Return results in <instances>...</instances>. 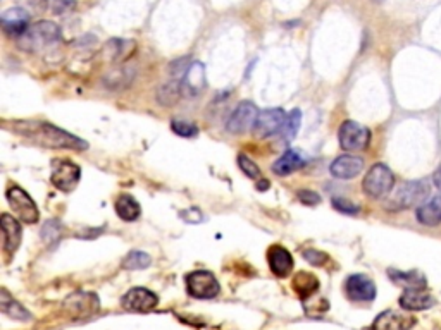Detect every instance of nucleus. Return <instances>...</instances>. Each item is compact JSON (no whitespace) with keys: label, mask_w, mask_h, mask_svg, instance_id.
Wrapping results in <instances>:
<instances>
[{"label":"nucleus","mask_w":441,"mask_h":330,"mask_svg":"<svg viewBox=\"0 0 441 330\" xmlns=\"http://www.w3.org/2000/svg\"><path fill=\"white\" fill-rule=\"evenodd\" d=\"M417 222L428 225V227H435L441 222V195L432 196L428 201H424L420 207L415 210Z\"/></svg>","instance_id":"obj_21"},{"label":"nucleus","mask_w":441,"mask_h":330,"mask_svg":"<svg viewBox=\"0 0 441 330\" xmlns=\"http://www.w3.org/2000/svg\"><path fill=\"white\" fill-rule=\"evenodd\" d=\"M183 95V84L178 79H172L169 83H164L157 91V102L162 107H172L179 102Z\"/></svg>","instance_id":"obj_26"},{"label":"nucleus","mask_w":441,"mask_h":330,"mask_svg":"<svg viewBox=\"0 0 441 330\" xmlns=\"http://www.w3.org/2000/svg\"><path fill=\"white\" fill-rule=\"evenodd\" d=\"M338 140L343 150L347 152L366 150L369 142H371V131L362 124L355 123V120H345L340 126Z\"/></svg>","instance_id":"obj_5"},{"label":"nucleus","mask_w":441,"mask_h":330,"mask_svg":"<svg viewBox=\"0 0 441 330\" xmlns=\"http://www.w3.org/2000/svg\"><path fill=\"white\" fill-rule=\"evenodd\" d=\"M59 42H61V28L52 21L35 23L21 36H18V47L30 54H37Z\"/></svg>","instance_id":"obj_2"},{"label":"nucleus","mask_w":441,"mask_h":330,"mask_svg":"<svg viewBox=\"0 0 441 330\" xmlns=\"http://www.w3.org/2000/svg\"><path fill=\"white\" fill-rule=\"evenodd\" d=\"M393 184H395V176L391 169L384 164H374L364 177L362 188L367 196L379 200L391 191Z\"/></svg>","instance_id":"obj_4"},{"label":"nucleus","mask_w":441,"mask_h":330,"mask_svg":"<svg viewBox=\"0 0 441 330\" xmlns=\"http://www.w3.org/2000/svg\"><path fill=\"white\" fill-rule=\"evenodd\" d=\"M152 263V258L143 251H130L126 258L123 260V268L126 271H142Z\"/></svg>","instance_id":"obj_28"},{"label":"nucleus","mask_w":441,"mask_h":330,"mask_svg":"<svg viewBox=\"0 0 441 330\" xmlns=\"http://www.w3.org/2000/svg\"><path fill=\"white\" fill-rule=\"evenodd\" d=\"M400 307L407 312H424L436 305V297L424 289H405V292L398 300Z\"/></svg>","instance_id":"obj_14"},{"label":"nucleus","mask_w":441,"mask_h":330,"mask_svg":"<svg viewBox=\"0 0 441 330\" xmlns=\"http://www.w3.org/2000/svg\"><path fill=\"white\" fill-rule=\"evenodd\" d=\"M267 261H269L271 272L278 277H288L291 268H294V256H291V253L283 246H278V244L267 249Z\"/></svg>","instance_id":"obj_18"},{"label":"nucleus","mask_w":441,"mask_h":330,"mask_svg":"<svg viewBox=\"0 0 441 330\" xmlns=\"http://www.w3.org/2000/svg\"><path fill=\"white\" fill-rule=\"evenodd\" d=\"M42 237L45 239V243H55V241L61 237V224L57 220H49L45 225H43V231H42Z\"/></svg>","instance_id":"obj_35"},{"label":"nucleus","mask_w":441,"mask_h":330,"mask_svg":"<svg viewBox=\"0 0 441 330\" xmlns=\"http://www.w3.org/2000/svg\"><path fill=\"white\" fill-rule=\"evenodd\" d=\"M417 324L412 315L396 309H386L379 313L372 322L371 330H411Z\"/></svg>","instance_id":"obj_11"},{"label":"nucleus","mask_w":441,"mask_h":330,"mask_svg":"<svg viewBox=\"0 0 441 330\" xmlns=\"http://www.w3.org/2000/svg\"><path fill=\"white\" fill-rule=\"evenodd\" d=\"M0 225H2L4 232V249L11 255V253H14L19 248V243H21V225L9 213H4Z\"/></svg>","instance_id":"obj_19"},{"label":"nucleus","mask_w":441,"mask_h":330,"mask_svg":"<svg viewBox=\"0 0 441 330\" xmlns=\"http://www.w3.org/2000/svg\"><path fill=\"white\" fill-rule=\"evenodd\" d=\"M238 165L243 174L250 177V179H260V176H262V172H260V169L255 165L254 160L248 159L247 155H238Z\"/></svg>","instance_id":"obj_34"},{"label":"nucleus","mask_w":441,"mask_h":330,"mask_svg":"<svg viewBox=\"0 0 441 330\" xmlns=\"http://www.w3.org/2000/svg\"><path fill=\"white\" fill-rule=\"evenodd\" d=\"M0 309H2V313H6L7 317H11V319L23 322L31 320V313L28 312L21 303H18V301L7 292V289H2V291H0Z\"/></svg>","instance_id":"obj_24"},{"label":"nucleus","mask_w":441,"mask_h":330,"mask_svg":"<svg viewBox=\"0 0 441 330\" xmlns=\"http://www.w3.org/2000/svg\"><path fill=\"white\" fill-rule=\"evenodd\" d=\"M157 296L145 288H133L123 296V307L130 312L147 313L157 307Z\"/></svg>","instance_id":"obj_13"},{"label":"nucleus","mask_w":441,"mask_h":330,"mask_svg":"<svg viewBox=\"0 0 441 330\" xmlns=\"http://www.w3.org/2000/svg\"><path fill=\"white\" fill-rule=\"evenodd\" d=\"M171 130L182 138H195L199 135V127L194 123H184V120H172Z\"/></svg>","instance_id":"obj_33"},{"label":"nucleus","mask_w":441,"mask_h":330,"mask_svg":"<svg viewBox=\"0 0 441 330\" xmlns=\"http://www.w3.org/2000/svg\"><path fill=\"white\" fill-rule=\"evenodd\" d=\"M7 201H9L11 208H13L16 215L26 224H37L40 219V213L35 201L28 195L25 189L14 186L7 191Z\"/></svg>","instance_id":"obj_7"},{"label":"nucleus","mask_w":441,"mask_h":330,"mask_svg":"<svg viewBox=\"0 0 441 330\" xmlns=\"http://www.w3.org/2000/svg\"><path fill=\"white\" fill-rule=\"evenodd\" d=\"M388 275H390V279L396 285H402L405 289H424L428 285L426 277L417 271L402 272L396 271V268H390V271H388Z\"/></svg>","instance_id":"obj_22"},{"label":"nucleus","mask_w":441,"mask_h":330,"mask_svg":"<svg viewBox=\"0 0 441 330\" xmlns=\"http://www.w3.org/2000/svg\"><path fill=\"white\" fill-rule=\"evenodd\" d=\"M302 256L306 258L308 263L312 265H324L328 261V255L323 251H318V249H306V251L302 253Z\"/></svg>","instance_id":"obj_37"},{"label":"nucleus","mask_w":441,"mask_h":330,"mask_svg":"<svg viewBox=\"0 0 441 330\" xmlns=\"http://www.w3.org/2000/svg\"><path fill=\"white\" fill-rule=\"evenodd\" d=\"M300 123H302V112L295 108V110H291L286 115V120H284V126L281 130L283 140H294L300 130Z\"/></svg>","instance_id":"obj_29"},{"label":"nucleus","mask_w":441,"mask_h":330,"mask_svg":"<svg viewBox=\"0 0 441 330\" xmlns=\"http://www.w3.org/2000/svg\"><path fill=\"white\" fill-rule=\"evenodd\" d=\"M11 130L28 142L38 144L43 148H52V150H86L88 143L79 140L78 136L71 135V132L55 127L54 124L40 123V120H14L11 123Z\"/></svg>","instance_id":"obj_1"},{"label":"nucleus","mask_w":441,"mask_h":330,"mask_svg":"<svg viewBox=\"0 0 441 330\" xmlns=\"http://www.w3.org/2000/svg\"><path fill=\"white\" fill-rule=\"evenodd\" d=\"M284 120H286V114L283 112V108H267V110H262L257 115V120H255V136L257 138H269V136L276 135V132H281Z\"/></svg>","instance_id":"obj_10"},{"label":"nucleus","mask_w":441,"mask_h":330,"mask_svg":"<svg viewBox=\"0 0 441 330\" xmlns=\"http://www.w3.org/2000/svg\"><path fill=\"white\" fill-rule=\"evenodd\" d=\"M257 115L259 112L254 103L247 102V100L245 102H240L235 110L231 112L230 118H228L226 123L228 131H230L231 135H243V132H247L250 127L255 126Z\"/></svg>","instance_id":"obj_8"},{"label":"nucleus","mask_w":441,"mask_h":330,"mask_svg":"<svg viewBox=\"0 0 441 330\" xmlns=\"http://www.w3.org/2000/svg\"><path fill=\"white\" fill-rule=\"evenodd\" d=\"M116 213H118L119 219L126 220V222H135L142 213V208L131 195H121L116 201Z\"/></svg>","instance_id":"obj_25"},{"label":"nucleus","mask_w":441,"mask_h":330,"mask_svg":"<svg viewBox=\"0 0 441 330\" xmlns=\"http://www.w3.org/2000/svg\"><path fill=\"white\" fill-rule=\"evenodd\" d=\"M364 169V160L360 157L355 155H342L338 159L333 160L330 165V172L336 179H354L362 172Z\"/></svg>","instance_id":"obj_17"},{"label":"nucleus","mask_w":441,"mask_h":330,"mask_svg":"<svg viewBox=\"0 0 441 330\" xmlns=\"http://www.w3.org/2000/svg\"><path fill=\"white\" fill-rule=\"evenodd\" d=\"M133 79V74H131L128 67H119V69L111 71L107 74V78L104 79V83L111 88H121L124 84H128Z\"/></svg>","instance_id":"obj_30"},{"label":"nucleus","mask_w":441,"mask_h":330,"mask_svg":"<svg viewBox=\"0 0 441 330\" xmlns=\"http://www.w3.org/2000/svg\"><path fill=\"white\" fill-rule=\"evenodd\" d=\"M429 195V186L424 181H407L395 189V193L386 201V208L393 212L407 210L412 207H420Z\"/></svg>","instance_id":"obj_3"},{"label":"nucleus","mask_w":441,"mask_h":330,"mask_svg":"<svg viewBox=\"0 0 441 330\" xmlns=\"http://www.w3.org/2000/svg\"><path fill=\"white\" fill-rule=\"evenodd\" d=\"M294 289L298 292V296L302 297V300H308V297L319 291L318 277L312 275V273L308 272L296 273L294 279Z\"/></svg>","instance_id":"obj_27"},{"label":"nucleus","mask_w":441,"mask_h":330,"mask_svg":"<svg viewBox=\"0 0 441 330\" xmlns=\"http://www.w3.org/2000/svg\"><path fill=\"white\" fill-rule=\"evenodd\" d=\"M52 2V12L55 16L66 14L67 11H71L74 7V0H50Z\"/></svg>","instance_id":"obj_38"},{"label":"nucleus","mask_w":441,"mask_h":330,"mask_svg":"<svg viewBox=\"0 0 441 330\" xmlns=\"http://www.w3.org/2000/svg\"><path fill=\"white\" fill-rule=\"evenodd\" d=\"M194 64V60L190 57H182V59H176L174 62H171L169 66V72L172 76V79H178V81H183V78L186 76L188 69L190 66Z\"/></svg>","instance_id":"obj_32"},{"label":"nucleus","mask_w":441,"mask_h":330,"mask_svg":"<svg viewBox=\"0 0 441 330\" xmlns=\"http://www.w3.org/2000/svg\"><path fill=\"white\" fill-rule=\"evenodd\" d=\"M79 176H82V169L78 165L69 160H61L52 172V184L64 193H69L79 183Z\"/></svg>","instance_id":"obj_12"},{"label":"nucleus","mask_w":441,"mask_h":330,"mask_svg":"<svg viewBox=\"0 0 441 330\" xmlns=\"http://www.w3.org/2000/svg\"><path fill=\"white\" fill-rule=\"evenodd\" d=\"M333 207L336 208L338 212H343V213H348V215H355V213H359V205L352 203V201L345 200V198H333Z\"/></svg>","instance_id":"obj_36"},{"label":"nucleus","mask_w":441,"mask_h":330,"mask_svg":"<svg viewBox=\"0 0 441 330\" xmlns=\"http://www.w3.org/2000/svg\"><path fill=\"white\" fill-rule=\"evenodd\" d=\"M188 295L196 300H212L219 295L220 285L214 275L207 271H196L186 275Z\"/></svg>","instance_id":"obj_6"},{"label":"nucleus","mask_w":441,"mask_h":330,"mask_svg":"<svg viewBox=\"0 0 441 330\" xmlns=\"http://www.w3.org/2000/svg\"><path fill=\"white\" fill-rule=\"evenodd\" d=\"M267 188H269V183H267V181L262 177V181H259L257 183V189L259 191H264V189H267Z\"/></svg>","instance_id":"obj_41"},{"label":"nucleus","mask_w":441,"mask_h":330,"mask_svg":"<svg viewBox=\"0 0 441 330\" xmlns=\"http://www.w3.org/2000/svg\"><path fill=\"white\" fill-rule=\"evenodd\" d=\"M303 165H306V160L296 154L295 150H286L272 165V171L278 176H290L295 171H298V169H302Z\"/></svg>","instance_id":"obj_23"},{"label":"nucleus","mask_w":441,"mask_h":330,"mask_svg":"<svg viewBox=\"0 0 441 330\" xmlns=\"http://www.w3.org/2000/svg\"><path fill=\"white\" fill-rule=\"evenodd\" d=\"M30 18L31 16L28 14L25 9L16 6L13 9H7L2 12V16H0V24H2V30L6 31L7 35L21 36L28 28H30Z\"/></svg>","instance_id":"obj_15"},{"label":"nucleus","mask_w":441,"mask_h":330,"mask_svg":"<svg viewBox=\"0 0 441 330\" xmlns=\"http://www.w3.org/2000/svg\"><path fill=\"white\" fill-rule=\"evenodd\" d=\"M298 200L302 201L303 205H307V207H314V205L320 203V196L318 195V193L308 191V189H302V191H298Z\"/></svg>","instance_id":"obj_39"},{"label":"nucleus","mask_w":441,"mask_h":330,"mask_svg":"<svg viewBox=\"0 0 441 330\" xmlns=\"http://www.w3.org/2000/svg\"><path fill=\"white\" fill-rule=\"evenodd\" d=\"M50 0H16L18 7L25 9L30 16H40L49 9Z\"/></svg>","instance_id":"obj_31"},{"label":"nucleus","mask_w":441,"mask_h":330,"mask_svg":"<svg viewBox=\"0 0 441 330\" xmlns=\"http://www.w3.org/2000/svg\"><path fill=\"white\" fill-rule=\"evenodd\" d=\"M345 292L348 300L357 303H369L376 297V284L364 273H354L345 283Z\"/></svg>","instance_id":"obj_9"},{"label":"nucleus","mask_w":441,"mask_h":330,"mask_svg":"<svg viewBox=\"0 0 441 330\" xmlns=\"http://www.w3.org/2000/svg\"><path fill=\"white\" fill-rule=\"evenodd\" d=\"M183 95L184 96H196L206 86V69L202 62H194L188 69L186 76L183 78Z\"/></svg>","instance_id":"obj_20"},{"label":"nucleus","mask_w":441,"mask_h":330,"mask_svg":"<svg viewBox=\"0 0 441 330\" xmlns=\"http://www.w3.org/2000/svg\"><path fill=\"white\" fill-rule=\"evenodd\" d=\"M66 307L76 319H90L99 312V297L91 292H76L66 301Z\"/></svg>","instance_id":"obj_16"},{"label":"nucleus","mask_w":441,"mask_h":330,"mask_svg":"<svg viewBox=\"0 0 441 330\" xmlns=\"http://www.w3.org/2000/svg\"><path fill=\"white\" fill-rule=\"evenodd\" d=\"M432 183H435V186L441 189V165L438 169L435 171V174H432Z\"/></svg>","instance_id":"obj_40"}]
</instances>
